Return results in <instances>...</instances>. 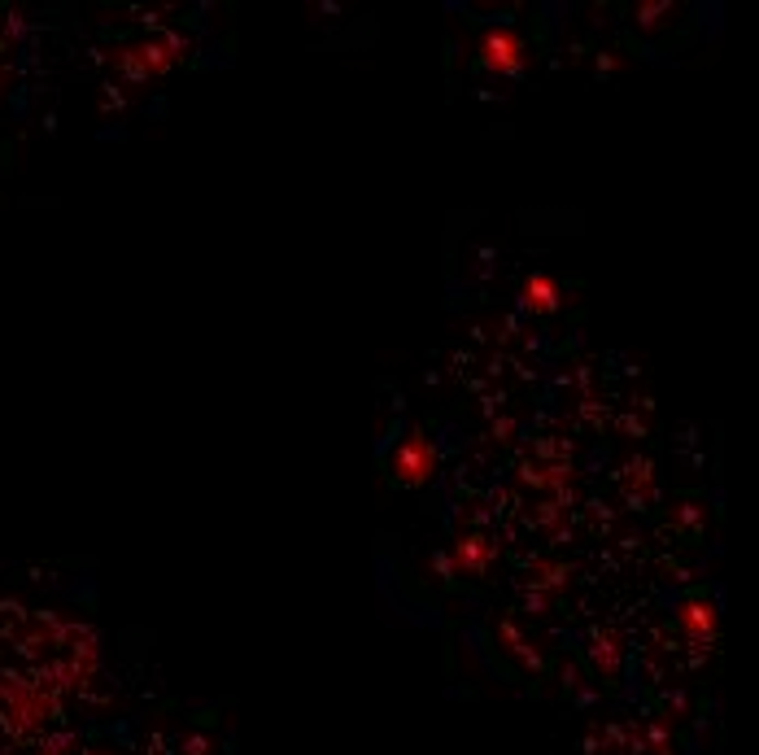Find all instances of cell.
<instances>
[{
	"mask_svg": "<svg viewBox=\"0 0 759 755\" xmlns=\"http://www.w3.org/2000/svg\"><path fill=\"white\" fill-rule=\"evenodd\" d=\"M677 620H681V629L690 633L694 642H707V638L716 633V611L707 607V603H685Z\"/></svg>",
	"mask_w": 759,
	"mask_h": 755,
	"instance_id": "cell-5",
	"label": "cell"
},
{
	"mask_svg": "<svg viewBox=\"0 0 759 755\" xmlns=\"http://www.w3.org/2000/svg\"><path fill=\"white\" fill-rule=\"evenodd\" d=\"M524 306L528 310H541V315L554 310V306H559V284H554L546 271L528 275V280H524Z\"/></svg>",
	"mask_w": 759,
	"mask_h": 755,
	"instance_id": "cell-4",
	"label": "cell"
},
{
	"mask_svg": "<svg viewBox=\"0 0 759 755\" xmlns=\"http://www.w3.org/2000/svg\"><path fill=\"white\" fill-rule=\"evenodd\" d=\"M480 53H485V66L498 70V75H520L524 70V44H520V35L506 31V27L489 31L485 44H480Z\"/></svg>",
	"mask_w": 759,
	"mask_h": 755,
	"instance_id": "cell-2",
	"label": "cell"
},
{
	"mask_svg": "<svg viewBox=\"0 0 759 755\" xmlns=\"http://www.w3.org/2000/svg\"><path fill=\"white\" fill-rule=\"evenodd\" d=\"M432 467H437V454H432L428 437H406L402 450L393 454V481L402 485H424L432 476Z\"/></svg>",
	"mask_w": 759,
	"mask_h": 755,
	"instance_id": "cell-1",
	"label": "cell"
},
{
	"mask_svg": "<svg viewBox=\"0 0 759 755\" xmlns=\"http://www.w3.org/2000/svg\"><path fill=\"white\" fill-rule=\"evenodd\" d=\"M454 559H459V568L467 572V577H480V572L489 568V559H493V546L485 542V537L467 533V537H459V546H454Z\"/></svg>",
	"mask_w": 759,
	"mask_h": 755,
	"instance_id": "cell-3",
	"label": "cell"
}]
</instances>
